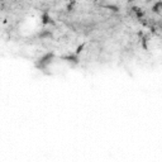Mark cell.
Listing matches in <instances>:
<instances>
[{"mask_svg": "<svg viewBox=\"0 0 162 162\" xmlns=\"http://www.w3.org/2000/svg\"><path fill=\"white\" fill-rule=\"evenodd\" d=\"M53 58H55V53L53 52H47V53H45L43 56H41L37 61L34 62V67L37 70H39V71H45L47 67L52 63V61H53Z\"/></svg>", "mask_w": 162, "mask_h": 162, "instance_id": "obj_1", "label": "cell"}, {"mask_svg": "<svg viewBox=\"0 0 162 162\" xmlns=\"http://www.w3.org/2000/svg\"><path fill=\"white\" fill-rule=\"evenodd\" d=\"M62 59L66 62H69L71 65H79L80 63V56L79 55H76L75 52L74 53H69V55H66V56H62Z\"/></svg>", "mask_w": 162, "mask_h": 162, "instance_id": "obj_2", "label": "cell"}, {"mask_svg": "<svg viewBox=\"0 0 162 162\" xmlns=\"http://www.w3.org/2000/svg\"><path fill=\"white\" fill-rule=\"evenodd\" d=\"M41 22H42V24L43 25H47V24H52V25H56V23H55V20H53V18L49 15V13L47 12V10H45L43 13L41 14Z\"/></svg>", "mask_w": 162, "mask_h": 162, "instance_id": "obj_3", "label": "cell"}, {"mask_svg": "<svg viewBox=\"0 0 162 162\" xmlns=\"http://www.w3.org/2000/svg\"><path fill=\"white\" fill-rule=\"evenodd\" d=\"M138 37L141 38V45H142V47H143V49H148V47H147V42H148V37L147 36H144V33L143 32H138Z\"/></svg>", "mask_w": 162, "mask_h": 162, "instance_id": "obj_4", "label": "cell"}, {"mask_svg": "<svg viewBox=\"0 0 162 162\" xmlns=\"http://www.w3.org/2000/svg\"><path fill=\"white\" fill-rule=\"evenodd\" d=\"M134 14H135V16L141 20V19H143V16H144V12L141 9V8H138V6H132V9H131Z\"/></svg>", "mask_w": 162, "mask_h": 162, "instance_id": "obj_5", "label": "cell"}, {"mask_svg": "<svg viewBox=\"0 0 162 162\" xmlns=\"http://www.w3.org/2000/svg\"><path fill=\"white\" fill-rule=\"evenodd\" d=\"M52 32L51 31H47V29H43V31H41L38 33V38L41 39H46V38H52Z\"/></svg>", "mask_w": 162, "mask_h": 162, "instance_id": "obj_6", "label": "cell"}, {"mask_svg": "<svg viewBox=\"0 0 162 162\" xmlns=\"http://www.w3.org/2000/svg\"><path fill=\"white\" fill-rule=\"evenodd\" d=\"M161 10H162V2L158 0V2H156L152 5V12L155 14H161Z\"/></svg>", "mask_w": 162, "mask_h": 162, "instance_id": "obj_7", "label": "cell"}, {"mask_svg": "<svg viewBox=\"0 0 162 162\" xmlns=\"http://www.w3.org/2000/svg\"><path fill=\"white\" fill-rule=\"evenodd\" d=\"M103 8L105 9H109L110 12H114V13H119V6L118 5H114V4H106V5H103Z\"/></svg>", "mask_w": 162, "mask_h": 162, "instance_id": "obj_8", "label": "cell"}, {"mask_svg": "<svg viewBox=\"0 0 162 162\" xmlns=\"http://www.w3.org/2000/svg\"><path fill=\"white\" fill-rule=\"evenodd\" d=\"M75 4H76V0H70L69 4H67V6H66V12L67 13H72L74 8H75Z\"/></svg>", "mask_w": 162, "mask_h": 162, "instance_id": "obj_9", "label": "cell"}, {"mask_svg": "<svg viewBox=\"0 0 162 162\" xmlns=\"http://www.w3.org/2000/svg\"><path fill=\"white\" fill-rule=\"evenodd\" d=\"M85 45H86L85 42H84V43H81V45H79V46H77V48H76V51H75V53L80 56V55H81V52L84 51V48H85Z\"/></svg>", "mask_w": 162, "mask_h": 162, "instance_id": "obj_10", "label": "cell"}, {"mask_svg": "<svg viewBox=\"0 0 162 162\" xmlns=\"http://www.w3.org/2000/svg\"><path fill=\"white\" fill-rule=\"evenodd\" d=\"M94 2H95V3H103L104 0H94Z\"/></svg>", "mask_w": 162, "mask_h": 162, "instance_id": "obj_11", "label": "cell"}, {"mask_svg": "<svg viewBox=\"0 0 162 162\" xmlns=\"http://www.w3.org/2000/svg\"><path fill=\"white\" fill-rule=\"evenodd\" d=\"M133 2H134V0H128V3H129V4H131V3H133Z\"/></svg>", "mask_w": 162, "mask_h": 162, "instance_id": "obj_12", "label": "cell"}]
</instances>
